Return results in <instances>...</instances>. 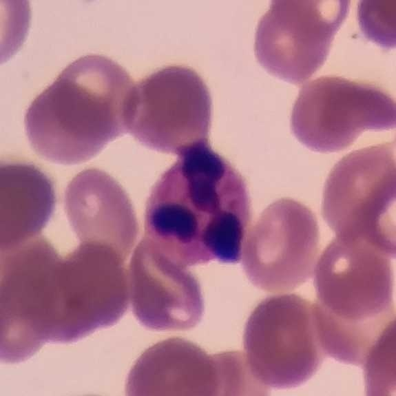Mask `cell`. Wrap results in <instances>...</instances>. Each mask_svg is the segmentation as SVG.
Instances as JSON below:
<instances>
[{
	"label": "cell",
	"mask_w": 396,
	"mask_h": 396,
	"mask_svg": "<svg viewBox=\"0 0 396 396\" xmlns=\"http://www.w3.org/2000/svg\"><path fill=\"white\" fill-rule=\"evenodd\" d=\"M251 218L245 182L208 142L192 146L159 178L149 196L145 238L184 267L239 262Z\"/></svg>",
	"instance_id": "1"
},
{
	"label": "cell",
	"mask_w": 396,
	"mask_h": 396,
	"mask_svg": "<svg viewBox=\"0 0 396 396\" xmlns=\"http://www.w3.org/2000/svg\"><path fill=\"white\" fill-rule=\"evenodd\" d=\"M135 83L114 60L98 54L68 65L27 109L34 150L65 165L87 161L128 133Z\"/></svg>",
	"instance_id": "2"
},
{
	"label": "cell",
	"mask_w": 396,
	"mask_h": 396,
	"mask_svg": "<svg viewBox=\"0 0 396 396\" xmlns=\"http://www.w3.org/2000/svg\"><path fill=\"white\" fill-rule=\"evenodd\" d=\"M359 238L337 236L316 265L313 303L324 353L363 364L379 337L395 324L390 259Z\"/></svg>",
	"instance_id": "3"
},
{
	"label": "cell",
	"mask_w": 396,
	"mask_h": 396,
	"mask_svg": "<svg viewBox=\"0 0 396 396\" xmlns=\"http://www.w3.org/2000/svg\"><path fill=\"white\" fill-rule=\"evenodd\" d=\"M395 187V143L355 150L326 180L324 218L337 236L365 240L394 258Z\"/></svg>",
	"instance_id": "4"
},
{
	"label": "cell",
	"mask_w": 396,
	"mask_h": 396,
	"mask_svg": "<svg viewBox=\"0 0 396 396\" xmlns=\"http://www.w3.org/2000/svg\"><path fill=\"white\" fill-rule=\"evenodd\" d=\"M244 347L251 371L265 386L302 384L316 372L324 353L313 303L292 293L263 300L247 322Z\"/></svg>",
	"instance_id": "5"
},
{
	"label": "cell",
	"mask_w": 396,
	"mask_h": 396,
	"mask_svg": "<svg viewBox=\"0 0 396 396\" xmlns=\"http://www.w3.org/2000/svg\"><path fill=\"white\" fill-rule=\"evenodd\" d=\"M394 98L380 87L335 75L305 83L291 116L295 136L318 152H335L351 145L364 131L395 127Z\"/></svg>",
	"instance_id": "6"
},
{
	"label": "cell",
	"mask_w": 396,
	"mask_h": 396,
	"mask_svg": "<svg viewBox=\"0 0 396 396\" xmlns=\"http://www.w3.org/2000/svg\"><path fill=\"white\" fill-rule=\"evenodd\" d=\"M211 118L201 77L190 68L168 66L135 85L128 133L149 148L179 154L208 142Z\"/></svg>",
	"instance_id": "7"
},
{
	"label": "cell",
	"mask_w": 396,
	"mask_h": 396,
	"mask_svg": "<svg viewBox=\"0 0 396 396\" xmlns=\"http://www.w3.org/2000/svg\"><path fill=\"white\" fill-rule=\"evenodd\" d=\"M350 7L348 0H274L256 32L255 53L271 74L293 83L323 64Z\"/></svg>",
	"instance_id": "8"
},
{
	"label": "cell",
	"mask_w": 396,
	"mask_h": 396,
	"mask_svg": "<svg viewBox=\"0 0 396 396\" xmlns=\"http://www.w3.org/2000/svg\"><path fill=\"white\" fill-rule=\"evenodd\" d=\"M318 227L302 204L282 199L270 205L244 238L242 255L249 280L270 292H289L311 275Z\"/></svg>",
	"instance_id": "9"
},
{
	"label": "cell",
	"mask_w": 396,
	"mask_h": 396,
	"mask_svg": "<svg viewBox=\"0 0 396 396\" xmlns=\"http://www.w3.org/2000/svg\"><path fill=\"white\" fill-rule=\"evenodd\" d=\"M130 289L134 315L148 328L185 330L201 320L203 301L197 280L143 239L132 259Z\"/></svg>",
	"instance_id": "10"
},
{
	"label": "cell",
	"mask_w": 396,
	"mask_h": 396,
	"mask_svg": "<svg viewBox=\"0 0 396 396\" xmlns=\"http://www.w3.org/2000/svg\"><path fill=\"white\" fill-rule=\"evenodd\" d=\"M136 395H218L221 379L216 355L195 344L169 339L145 352L130 375Z\"/></svg>",
	"instance_id": "11"
},
{
	"label": "cell",
	"mask_w": 396,
	"mask_h": 396,
	"mask_svg": "<svg viewBox=\"0 0 396 396\" xmlns=\"http://www.w3.org/2000/svg\"><path fill=\"white\" fill-rule=\"evenodd\" d=\"M396 0H362L358 5L361 29L371 40L386 47L395 43Z\"/></svg>",
	"instance_id": "12"
},
{
	"label": "cell",
	"mask_w": 396,
	"mask_h": 396,
	"mask_svg": "<svg viewBox=\"0 0 396 396\" xmlns=\"http://www.w3.org/2000/svg\"><path fill=\"white\" fill-rule=\"evenodd\" d=\"M16 275H17L16 278H14V279L12 281V282L10 283V285L9 286V301L16 300V299H14V288H15V286H16L17 282L19 280L20 275H22L17 273ZM15 304H16L15 302H14L10 303V305L12 306V305H14ZM15 309H17V312L14 314V315H17V317H15L16 320H17L19 324H20V325L22 326V327L25 330L27 325L24 322L23 319L21 318V315L18 311L17 307L13 309L12 311H14ZM28 328L29 329L28 331H30L31 330L30 329L28 326ZM39 338L41 339L40 337H39Z\"/></svg>",
	"instance_id": "13"
}]
</instances>
